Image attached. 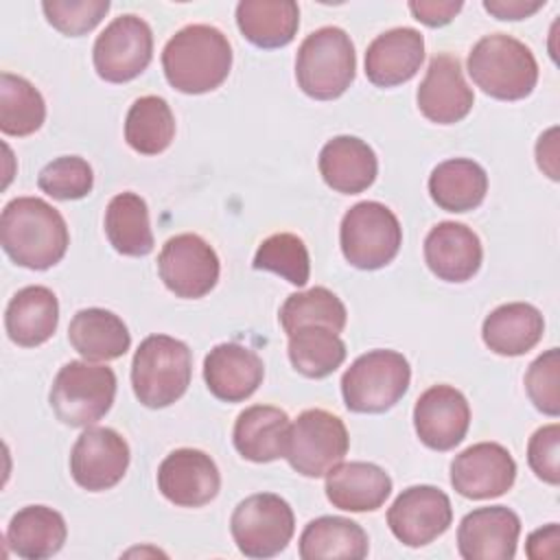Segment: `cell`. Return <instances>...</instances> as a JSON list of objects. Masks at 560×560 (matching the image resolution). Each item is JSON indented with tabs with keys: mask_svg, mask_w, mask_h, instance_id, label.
I'll use <instances>...</instances> for the list:
<instances>
[{
	"mask_svg": "<svg viewBox=\"0 0 560 560\" xmlns=\"http://www.w3.org/2000/svg\"><path fill=\"white\" fill-rule=\"evenodd\" d=\"M350 446L343 420L326 409H306L289 424L284 457L304 477H324Z\"/></svg>",
	"mask_w": 560,
	"mask_h": 560,
	"instance_id": "cell-9",
	"label": "cell"
},
{
	"mask_svg": "<svg viewBox=\"0 0 560 560\" xmlns=\"http://www.w3.org/2000/svg\"><path fill=\"white\" fill-rule=\"evenodd\" d=\"M254 269L271 271L282 276L287 282L295 287H304L311 276V258L304 241L291 232H278L267 236L256 254Z\"/></svg>",
	"mask_w": 560,
	"mask_h": 560,
	"instance_id": "cell-38",
	"label": "cell"
},
{
	"mask_svg": "<svg viewBox=\"0 0 560 560\" xmlns=\"http://www.w3.org/2000/svg\"><path fill=\"white\" fill-rule=\"evenodd\" d=\"M219 468L199 448H177L158 468V490L179 508H201L219 494Z\"/></svg>",
	"mask_w": 560,
	"mask_h": 560,
	"instance_id": "cell-16",
	"label": "cell"
},
{
	"mask_svg": "<svg viewBox=\"0 0 560 560\" xmlns=\"http://www.w3.org/2000/svg\"><path fill=\"white\" fill-rule=\"evenodd\" d=\"M42 11L59 33L79 37L90 33L109 11V0H46Z\"/></svg>",
	"mask_w": 560,
	"mask_h": 560,
	"instance_id": "cell-40",
	"label": "cell"
},
{
	"mask_svg": "<svg viewBox=\"0 0 560 560\" xmlns=\"http://www.w3.org/2000/svg\"><path fill=\"white\" fill-rule=\"evenodd\" d=\"M346 319L348 313L343 302L326 287L291 293L280 306V324L287 335H293L304 326H324L339 335L346 328Z\"/></svg>",
	"mask_w": 560,
	"mask_h": 560,
	"instance_id": "cell-37",
	"label": "cell"
},
{
	"mask_svg": "<svg viewBox=\"0 0 560 560\" xmlns=\"http://www.w3.org/2000/svg\"><path fill=\"white\" fill-rule=\"evenodd\" d=\"M392 494L389 475L370 462L337 464L326 472L328 501L346 512H374Z\"/></svg>",
	"mask_w": 560,
	"mask_h": 560,
	"instance_id": "cell-24",
	"label": "cell"
},
{
	"mask_svg": "<svg viewBox=\"0 0 560 560\" xmlns=\"http://www.w3.org/2000/svg\"><path fill=\"white\" fill-rule=\"evenodd\" d=\"M413 427L424 446L433 451L455 448L470 427V407L466 396L451 385L429 387L416 400Z\"/></svg>",
	"mask_w": 560,
	"mask_h": 560,
	"instance_id": "cell-17",
	"label": "cell"
},
{
	"mask_svg": "<svg viewBox=\"0 0 560 560\" xmlns=\"http://www.w3.org/2000/svg\"><path fill=\"white\" fill-rule=\"evenodd\" d=\"M545 332L540 311L527 302H508L497 306L481 326L483 343L501 357H521L529 352Z\"/></svg>",
	"mask_w": 560,
	"mask_h": 560,
	"instance_id": "cell-27",
	"label": "cell"
},
{
	"mask_svg": "<svg viewBox=\"0 0 560 560\" xmlns=\"http://www.w3.org/2000/svg\"><path fill=\"white\" fill-rule=\"evenodd\" d=\"M521 536V518L505 505L468 512L457 527V549L466 560H512Z\"/></svg>",
	"mask_w": 560,
	"mask_h": 560,
	"instance_id": "cell-18",
	"label": "cell"
},
{
	"mask_svg": "<svg viewBox=\"0 0 560 560\" xmlns=\"http://www.w3.org/2000/svg\"><path fill=\"white\" fill-rule=\"evenodd\" d=\"M339 243L343 258L357 269L389 265L402 243L398 217L381 201H359L341 219Z\"/></svg>",
	"mask_w": 560,
	"mask_h": 560,
	"instance_id": "cell-8",
	"label": "cell"
},
{
	"mask_svg": "<svg viewBox=\"0 0 560 560\" xmlns=\"http://www.w3.org/2000/svg\"><path fill=\"white\" fill-rule=\"evenodd\" d=\"M151 57V26L133 13L114 18L96 37L92 50L96 74L109 83H127L136 79L147 70Z\"/></svg>",
	"mask_w": 560,
	"mask_h": 560,
	"instance_id": "cell-11",
	"label": "cell"
},
{
	"mask_svg": "<svg viewBox=\"0 0 560 560\" xmlns=\"http://www.w3.org/2000/svg\"><path fill=\"white\" fill-rule=\"evenodd\" d=\"M37 186L42 192L59 201L83 199L94 186V173L83 158L61 155L39 171Z\"/></svg>",
	"mask_w": 560,
	"mask_h": 560,
	"instance_id": "cell-39",
	"label": "cell"
},
{
	"mask_svg": "<svg viewBox=\"0 0 560 560\" xmlns=\"http://www.w3.org/2000/svg\"><path fill=\"white\" fill-rule=\"evenodd\" d=\"M164 287L177 298L197 300L210 293L219 280V256L199 234L171 236L158 256Z\"/></svg>",
	"mask_w": 560,
	"mask_h": 560,
	"instance_id": "cell-12",
	"label": "cell"
},
{
	"mask_svg": "<svg viewBox=\"0 0 560 560\" xmlns=\"http://www.w3.org/2000/svg\"><path fill=\"white\" fill-rule=\"evenodd\" d=\"M409 381L411 368L400 352L370 350L343 372V402L357 413H383L405 396Z\"/></svg>",
	"mask_w": 560,
	"mask_h": 560,
	"instance_id": "cell-6",
	"label": "cell"
},
{
	"mask_svg": "<svg viewBox=\"0 0 560 560\" xmlns=\"http://www.w3.org/2000/svg\"><path fill=\"white\" fill-rule=\"evenodd\" d=\"M451 521V499L435 486H411L402 490L387 510L392 534L407 547L433 542L448 529Z\"/></svg>",
	"mask_w": 560,
	"mask_h": 560,
	"instance_id": "cell-14",
	"label": "cell"
},
{
	"mask_svg": "<svg viewBox=\"0 0 560 560\" xmlns=\"http://www.w3.org/2000/svg\"><path fill=\"white\" fill-rule=\"evenodd\" d=\"M0 243L15 265L44 271L63 258L70 234L61 212L48 201L15 197L0 217Z\"/></svg>",
	"mask_w": 560,
	"mask_h": 560,
	"instance_id": "cell-1",
	"label": "cell"
},
{
	"mask_svg": "<svg viewBox=\"0 0 560 560\" xmlns=\"http://www.w3.org/2000/svg\"><path fill=\"white\" fill-rule=\"evenodd\" d=\"M68 536L63 516L48 505H26L18 510L7 525V545L24 560H44L55 556Z\"/></svg>",
	"mask_w": 560,
	"mask_h": 560,
	"instance_id": "cell-28",
	"label": "cell"
},
{
	"mask_svg": "<svg viewBox=\"0 0 560 560\" xmlns=\"http://www.w3.org/2000/svg\"><path fill=\"white\" fill-rule=\"evenodd\" d=\"M46 118V103L39 90L24 77L0 74V129L7 136H31Z\"/></svg>",
	"mask_w": 560,
	"mask_h": 560,
	"instance_id": "cell-36",
	"label": "cell"
},
{
	"mask_svg": "<svg viewBox=\"0 0 560 560\" xmlns=\"http://www.w3.org/2000/svg\"><path fill=\"white\" fill-rule=\"evenodd\" d=\"M354 44L339 26H322L313 31L298 48L295 79L300 90L311 98H339L354 81Z\"/></svg>",
	"mask_w": 560,
	"mask_h": 560,
	"instance_id": "cell-5",
	"label": "cell"
},
{
	"mask_svg": "<svg viewBox=\"0 0 560 560\" xmlns=\"http://www.w3.org/2000/svg\"><path fill=\"white\" fill-rule=\"evenodd\" d=\"M236 24L258 48H282L300 26V7L293 0H243L236 4Z\"/></svg>",
	"mask_w": 560,
	"mask_h": 560,
	"instance_id": "cell-30",
	"label": "cell"
},
{
	"mask_svg": "<svg viewBox=\"0 0 560 560\" xmlns=\"http://www.w3.org/2000/svg\"><path fill=\"white\" fill-rule=\"evenodd\" d=\"M175 138V116L162 96H140L125 118V140L142 155H158Z\"/></svg>",
	"mask_w": 560,
	"mask_h": 560,
	"instance_id": "cell-34",
	"label": "cell"
},
{
	"mask_svg": "<svg viewBox=\"0 0 560 560\" xmlns=\"http://www.w3.org/2000/svg\"><path fill=\"white\" fill-rule=\"evenodd\" d=\"M129 444L109 427H85L70 451V475L88 492L114 488L127 472Z\"/></svg>",
	"mask_w": 560,
	"mask_h": 560,
	"instance_id": "cell-13",
	"label": "cell"
},
{
	"mask_svg": "<svg viewBox=\"0 0 560 560\" xmlns=\"http://www.w3.org/2000/svg\"><path fill=\"white\" fill-rule=\"evenodd\" d=\"M192 376L190 348L168 335H151L140 341L131 361V385L136 398L151 409L179 400Z\"/></svg>",
	"mask_w": 560,
	"mask_h": 560,
	"instance_id": "cell-4",
	"label": "cell"
},
{
	"mask_svg": "<svg viewBox=\"0 0 560 560\" xmlns=\"http://www.w3.org/2000/svg\"><path fill=\"white\" fill-rule=\"evenodd\" d=\"M59 324L57 295L42 284L20 289L7 304L4 328L13 343L35 348L46 343Z\"/></svg>",
	"mask_w": 560,
	"mask_h": 560,
	"instance_id": "cell-25",
	"label": "cell"
},
{
	"mask_svg": "<svg viewBox=\"0 0 560 560\" xmlns=\"http://www.w3.org/2000/svg\"><path fill=\"white\" fill-rule=\"evenodd\" d=\"M424 260L440 280L466 282L479 271L483 247L468 225L442 221L424 238Z\"/></svg>",
	"mask_w": 560,
	"mask_h": 560,
	"instance_id": "cell-20",
	"label": "cell"
},
{
	"mask_svg": "<svg viewBox=\"0 0 560 560\" xmlns=\"http://www.w3.org/2000/svg\"><path fill=\"white\" fill-rule=\"evenodd\" d=\"M422 116L438 125H453L468 116L475 94L468 88L462 63L453 55H435L416 94Z\"/></svg>",
	"mask_w": 560,
	"mask_h": 560,
	"instance_id": "cell-19",
	"label": "cell"
},
{
	"mask_svg": "<svg viewBox=\"0 0 560 560\" xmlns=\"http://www.w3.org/2000/svg\"><path fill=\"white\" fill-rule=\"evenodd\" d=\"M116 374L107 365L68 361L55 376L48 400L55 416L68 427H92L114 402Z\"/></svg>",
	"mask_w": 560,
	"mask_h": 560,
	"instance_id": "cell-7",
	"label": "cell"
},
{
	"mask_svg": "<svg viewBox=\"0 0 560 560\" xmlns=\"http://www.w3.org/2000/svg\"><path fill=\"white\" fill-rule=\"evenodd\" d=\"M545 7V0H483V9L499 20H523Z\"/></svg>",
	"mask_w": 560,
	"mask_h": 560,
	"instance_id": "cell-44",
	"label": "cell"
},
{
	"mask_svg": "<svg viewBox=\"0 0 560 560\" xmlns=\"http://www.w3.org/2000/svg\"><path fill=\"white\" fill-rule=\"evenodd\" d=\"M525 389L534 407L551 418L560 413V352L549 348L542 352L525 374Z\"/></svg>",
	"mask_w": 560,
	"mask_h": 560,
	"instance_id": "cell-41",
	"label": "cell"
},
{
	"mask_svg": "<svg viewBox=\"0 0 560 560\" xmlns=\"http://www.w3.org/2000/svg\"><path fill=\"white\" fill-rule=\"evenodd\" d=\"M262 359L241 343H219L203 359V381L210 394L223 402L249 398L262 383Z\"/></svg>",
	"mask_w": 560,
	"mask_h": 560,
	"instance_id": "cell-22",
	"label": "cell"
},
{
	"mask_svg": "<svg viewBox=\"0 0 560 560\" xmlns=\"http://www.w3.org/2000/svg\"><path fill=\"white\" fill-rule=\"evenodd\" d=\"M527 462L545 483H560V427L556 422L540 427L527 442Z\"/></svg>",
	"mask_w": 560,
	"mask_h": 560,
	"instance_id": "cell-42",
	"label": "cell"
},
{
	"mask_svg": "<svg viewBox=\"0 0 560 560\" xmlns=\"http://www.w3.org/2000/svg\"><path fill=\"white\" fill-rule=\"evenodd\" d=\"M105 234L122 256H147L153 252V232L147 201L136 192L112 197L105 210Z\"/></svg>",
	"mask_w": 560,
	"mask_h": 560,
	"instance_id": "cell-33",
	"label": "cell"
},
{
	"mask_svg": "<svg viewBox=\"0 0 560 560\" xmlns=\"http://www.w3.org/2000/svg\"><path fill=\"white\" fill-rule=\"evenodd\" d=\"M424 59V37L420 31L398 26L374 37L365 50V77L376 88L407 83Z\"/></svg>",
	"mask_w": 560,
	"mask_h": 560,
	"instance_id": "cell-21",
	"label": "cell"
},
{
	"mask_svg": "<svg viewBox=\"0 0 560 560\" xmlns=\"http://www.w3.org/2000/svg\"><path fill=\"white\" fill-rule=\"evenodd\" d=\"M516 479V462L497 442L464 448L451 462V486L466 499H494L505 494Z\"/></svg>",
	"mask_w": 560,
	"mask_h": 560,
	"instance_id": "cell-15",
	"label": "cell"
},
{
	"mask_svg": "<svg viewBox=\"0 0 560 560\" xmlns=\"http://www.w3.org/2000/svg\"><path fill=\"white\" fill-rule=\"evenodd\" d=\"M289 424L287 411L271 405H252L234 422V448L256 464L284 457Z\"/></svg>",
	"mask_w": 560,
	"mask_h": 560,
	"instance_id": "cell-26",
	"label": "cell"
},
{
	"mask_svg": "<svg viewBox=\"0 0 560 560\" xmlns=\"http://www.w3.org/2000/svg\"><path fill=\"white\" fill-rule=\"evenodd\" d=\"M466 66L475 85L499 101H521L532 94L538 81L534 52L505 33L481 37L468 52Z\"/></svg>",
	"mask_w": 560,
	"mask_h": 560,
	"instance_id": "cell-3",
	"label": "cell"
},
{
	"mask_svg": "<svg viewBox=\"0 0 560 560\" xmlns=\"http://www.w3.org/2000/svg\"><path fill=\"white\" fill-rule=\"evenodd\" d=\"M462 2L457 0H420V2H409V11L413 13V18L427 26H444L448 24L459 11H462Z\"/></svg>",
	"mask_w": 560,
	"mask_h": 560,
	"instance_id": "cell-43",
	"label": "cell"
},
{
	"mask_svg": "<svg viewBox=\"0 0 560 560\" xmlns=\"http://www.w3.org/2000/svg\"><path fill=\"white\" fill-rule=\"evenodd\" d=\"M488 192V175L468 158L440 162L429 175V195L446 212H468L481 206Z\"/></svg>",
	"mask_w": 560,
	"mask_h": 560,
	"instance_id": "cell-31",
	"label": "cell"
},
{
	"mask_svg": "<svg viewBox=\"0 0 560 560\" xmlns=\"http://www.w3.org/2000/svg\"><path fill=\"white\" fill-rule=\"evenodd\" d=\"M230 532L243 556L271 558L291 542L295 516L282 497L258 492L234 508Z\"/></svg>",
	"mask_w": 560,
	"mask_h": 560,
	"instance_id": "cell-10",
	"label": "cell"
},
{
	"mask_svg": "<svg viewBox=\"0 0 560 560\" xmlns=\"http://www.w3.org/2000/svg\"><path fill=\"white\" fill-rule=\"evenodd\" d=\"M558 536H560L558 523H549V525L536 529V532L529 534V538H527V556H529L532 560L556 556Z\"/></svg>",
	"mask_w": 560,
	"mask_h": 560,
	"instance_id": "cell-46",
	"label": "cell"
},
{
	"mask_svg": "<svg viewBox=\"0 0 560 560\" xmlns=\"http://www.w3.org/2000/svg\"><path fill=\"white\" fill-rule=\"evenodd\" d=\"M346 359L343 339L324 326H304L289 335V361L308 378L332 374Z\"/></svg>",
	"mask_w": 560,
	"mask_h": 560,
	"instance_id": "cell-35",
	"label": "cell"
},
{
	"mask_svg": "<svg viewBox=\"0 0 560 560\" xmlns=\"http://www.w3.org/2000/svg\"><path fill=\"white\" fill-rule=\"evenodd\" d=\"M536 162L551 179H558V127L547 129L536 142Z\"/></svg>",
	"mask_w": 560,
	"mask_h": 560,
	"instance_id": "cell-45",
	"label": "cell"
},
{
	"mask_svg": "<svg viewBox=\"0 0 560 560\" xmlns=\"http://www.w3.org/2000/svg\"><path fill=\"white\" fill-rule=\"evenodd\" d=\"M68 339L85 361H114L131 346L125 322L116 313L96 306L74 313L68 326Z\"/></svg>",
	"mask_w": 560,
	"mask_h": 560,
	"instance_id": "cell-29",
	"label": "cell"
},
{
	"mask_svg": "<svg viewBox=\"0 0 560 560\" xmlns=\"http://www.w3.org/2000/svg\"><path fill=\"white\" fill-rule=\"evenodd\" d=\"M370 540L363 527L343 516H319L313 518L300 536L302 560H363L368 556Z\"/></svg>",
	"mask_w": 560,
	"mask_h": 560,
	"instance_id": "cell-32",
	"label": "cell"
},
{
	"mask_svg": "<svg viewBox=\"0 0 560 560\" xmlns=\"http://www.w3.org/2000/svg\"><path fill=\"white\" fill-rule=\"evenodd\" d=\"M317 166L324 182L341 195L363 192L378 173L374 149L357 136H335L328 140L319 151Z\"/></svg>",
	"mask_w": 560,
	"mask_h": 560,
	"instance_id": "cell-23",
	"label": "cell"
},
{
	"mask_svg": "<svg viewBox=\"0 0 560 560\" xmlns=\"http://www.w3.org/2000/svg\"><path fill=\"white\" fill-rule=\"evenodd\" d=\"M232 46L228 37L210 24H188L179 28L162 50V70L171 88L184 94L217 90L230 74Z\"/></svg>",
	"mask_w": 560,
	"mask_h": 560,
	"instance_id": "cell-2",
	"label": "cell"
}]
</instances>
